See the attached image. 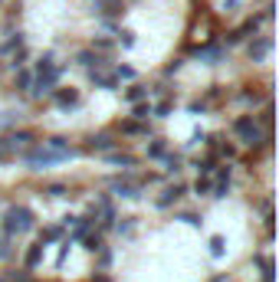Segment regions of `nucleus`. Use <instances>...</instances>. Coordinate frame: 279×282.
<instances>
[{
    "instance_id": "nucleus-1",
    "label": "nucleus",
    "mask_w": 279,
    "mask_h": 282,
    "mask_svg": "<svg viewBox=\"0 0 279 282\" xmlns=\"http://www.w3.org/2000/svg\"><path fill=\"white\" fill-rule=\"evenodd\" d=\"M4 230H7V239H13L17 233H30L33 230V213L26 207H10L4 217Z\"/></svg>"
},
{
    "instance_id": "nucleus-2",
    "label": "nucleus",
    "mask_w": 279,
    "mask_h": 282,
    "mask_svg": "<svg viewBox=\"0 0 279 282\" xmlns=\"http://www.w3.org/2000/svg\"><path fill=\"white\" fill-rule=\"evenodd\" d=\"M69 157H76V151H69V154H56V151H46V148H37L26 154V164H30L33 171H43L50 168V164H59V161H69Z\"/></svg>"
},
{
    "instance_id": "nucleus-3",
    "label": "nucleus",
    "mask_w": 279,
    "mask_h": 282,
    "mask_svg": "<svg viewBox=\"0 0 279 282\" xmlns=\"http://www.w3.org/2000/svg\"><path fill=\"white\" fill-rule=\"evenodd\" d=\"M233 132L243 138V144H260V141H266V138H263V132H260V125H256V118H253V115H240V118L233 122Z\"/></svg>"
},
{
    "instance_id": "nucleus-4",
    "label": "nucleus",
    "mask_w": 279,
    "mask_h": 282,
    "mask_svg": "<svg viewBox=\"0 0 279 282\" xmlns=\"http://www.w3.org/2000/svg\"><path fill=\"white\" fill-rule=\"evenodd\" d=\"M30 141H33L30 132H13V135H7V138H0V151H4V154H10V151L26 148Z\"/></svg>"
},
{
    "instance_id": "nucleus-5",
    "label": "nucleus",
    "mask_w": 279,
    "mask_h": 282,
    "mask_svg": "<svg viewBox=\"0 0 279 282\" xmlns=\"http://www.w3.org/2000/svg\"><path fill=\"white\" fill-rule=\"evenodd\" d=\"M59 72H62V69H56V66H53L50 72H40V75H37V82H33V86H37L33 92H37V95H46V92H53V86L59 82Z\"/></svg>"
},
{
    "instance_id": "nucleus-6",
    "label": "nucleus",
    "mask_w": 279,
    "mask_h": 282,
    "mask_svg": "<svg viewBox=\"0 0 279 282\" xmlns=\"http://www.w3.org/2000/svg\"><path fill=\"white\" fill-rule=\"evenodd\" d=\"M76 63H79V66H86L89 72H99L102 66H106V59H102L99 53H92V50H82V53H76Z\"/></svg>"
},
{
    "instance_id": "nucleus-7",
    "label": "nucleus",
    "mask_w": 279,
    "mask_h": 282,
    "mask_svg": "<svg viewBox=\"0 0 279 282\" xmlns=\"http://www.w3.org/2000/svg\"><path fill=\"white\" fill-rule=\"evenodd\" d=\"M230 174H233V168L230 164H223V168L217 171V181H214V197H227V190H230Z\"/></svg>"
},
{
    "instance_id": "nucleus-8",
    "label": "nucleus",
    "mask_w": 279,
    "mask_h": 282,
    "mask_svg": "<svg viewBox=\"0 0 279 282\" xmlns=\"http://www.w3.org/2000/svg\"><path fill=\"white\" fill-rule=\"evenodd\" d=\"M269 50H273V39H269V36H260V39H253V43H250V59H253V63H260V59L266 56Z\"/></svg>"
},
{
    "instance_id": "nucleus-9",
    "label": "nucleus",
    "mask_w": 279,
    "mask_h": 282,
    "mask_svg": "<svg viewBox=\"0 0 279 282\" xmlns=\"http://www.w3.org/2000/svg\"><path fill=\"white\" fill-rule=\"evenodd\" d=\"M184 184H171V187H164V194L158 197V207H171L174 200H178V197H184Z\"/></svg>"
},
{
    "instance_id": "nucleus-10",
    "label": "nucleus",
    "mask_w": 279,
    "mask_h": 282,
    "mask_svg": "<svg viewBox=\"0 0 279 282\" xmlns=\"http://www.w3.org/2000/svg\"><path fill=\"white\" fill-rule=\"evenodd\" d=\"M197 56H200V59H207V63H214V66H217V63H223V59H227V53H223V46H204V50H200V46H197Z\"/></svg>"
},
{
    "instance_id": "nucleus-11",
    "label": "nucleus",
    "mask_w": 279,
    "mask_h": 282,
    "mask_svg": "<svg viewBox=\"0 0 279 282\" xmlns=\"http://www.w3.org/2000/svg\"><path fill=\"white\" fill-rule=\"evenodd\" d=\"M56 105H59V108L79 105V92H76V89H59V92H56Z\"/></svg>"
},
{
    "instance_id": "nucleus-12",
    "label": "nucleus",
    "mask_w": 279,
    "mask_h": 282,
    "mask_svg": "<svg viewBox=\"0 0 279 282\" xmlns=\"http://www.w3.org/2000/svg\"><path fill=\"white\" fill-rule=\"evenodd\" d=\"M89 82H92L95 89H109V92H115V89H118L115 75H102V72H89Z\"/></svg>"
},
{
    "instance_id": "nucleus-13",
    "label": "nucleus",
    "mask_w": 279,
    "mask_h": 282,
    "mask_svg": "<svg viewBox=\"0 0 279 282\" xmlns=\"http://www.w3.org/2000/svg\"><path fill=\"white\" fill-rule=\"evenodd\" d=\"M112 144L115 141H112L109 135H92V138L86 141V151H112Z\"/></svg>"
},
{
    "instance_id": "nucleus-14",
    "label": "nucleus",
    "mask_w": 279,
    "mask_h": 282,
    "mask_svg": "<svg viewBox=\"0 0 279 282\" xmlns=\"http://www.w3.org/2000/svg\"><path fill=\"white\" fill-rule=\"evenodd\" d=\"M95 13H122V0H95Z\"/></svg>"
},
{
    "instance_id": "nucleus-15",
    "label": "nucleus",
    "mask_w": 279,
    "mask_h": 282,
    "mask_svg": "<svg viewBox=\"0 0 279 282\" xmlns=\"http://www.w3.org/2000/svg\"><path fill=\"white\" fill-rule=\"evenodd\" d=\"M40 259H43V243H37V246H30V250H26V269L40 266Z\"/></svg>"
},
{
    "instance_id": "nucleus-16",
    "label": "nucleus",
    "mask_w": 279,
    "mask_h": 282,
    "mask_svg": "<svg viewBox=\"0 0 279 282\" xmlns=\"http://www.w3.org/2000/svg\"><path fill=\"white\" fill-rule=\"evenodd\" d=\"M106 161H112V164H122V168H135L138 164V157H131V154H106Z\"/></svg>"
},
{
    "instance_id": "nucleus-17",
    "label": "nucleus",
    "mask_w": 279,
    "mask_h": 282,
    "mask_svg": "<svg viewBox=\"0 0 279 282\" xmlns=\"http://www.w3.org/2000/svg\"><path fill=\"white\" fill-rule=\"evenodd\" d=\"M23 46V33H13L10 39H7L4 46H0V56H7V53H13V50H20Z\"/></svg>"
},
{
    "instance_id": "nucleus-18",
    "label": "nucleus",
    "mask_w": 279,
    "mask_h": 282,
    "mask_svg": "<svg viewBox=\"0 0 279 282\" xmlns=\"http://www.w3.org/2000/svg\"><path fill=\"white\" fill-rule=\"evenodd\" d=\"M145 95H148V89H145V86H131V89H128V92H125V99H128V102H131V105H138V102H142V99H145Z\"/></svg>"
},
{
    "instance_id": "nucleus-19",
    "label": "nucleus",
    "mask_w": 279,
    "mask_h": 282,
    "mask_svg": "<svg viewBox=\"0 0 279 282\" xmlns=\"http://www.w3.org/2000/svg\"><path fill=\"white\" fill-rule=\"evenodd\" d=\"M53 59H56L53 50H46L43 56H40V63H37V75H40V72H50V69H53Z\"/></svg>"
},
{
    "instance_id": "nucleus-20",
    "label": "nucleus",
    "mask_w": 279,
    "mask_h": 282,
    "mask_svg": "<svg viewBox=\"0 0 279 282\" xmlns=\"http://www.w3.org/2000/svg\"><path fill=\"white\" fill-rule=\"evenodd\" d=\"M82 239H86V250L89 253H99L102 246H106V243H102V233H92V236H82Z\"/></svg>"
},
{
    "instance_id": "nucleus-21",
    "label": "nucleus",
    "mask_w": 279,
    "mask_h": 282,
    "mask_svg": "<svg viewBox=\"0 0 279 282\" xmlns=\"http://www.w3.org/2000/svg\"><path fill=\"white\" fill-rule=\"evenodd\" d=\"M118 128H122L125 135H142V132H148V128H145V125H138V122H122Z\"/></svg>"
},
{
    "instance_id": "nucleus-22",
    "label": "nucleus",
    "mask_w": 279,
    "mask_h": 282,
    "mask_svg": "<svg viewBox=\"0 0 279 282\" xmlns=\"http://www.w3.org/2000/svg\"><path fill=\"white\" fill-rule=\"evenodd\" d=\"M164 154H167L164 141H151V144H148V157H164Z\"/></svg>"
},
{
    "instance_id": "nucleus-23",
    "label": "nucleus",
    "mask_w": 279,
    "mask_h": 282,
    "mask_svg": "<svg viewBox=\"0 0 279 282\" xmlns=\"http://www.w3.org/2000/svg\"><path fill=\"white\" fill-rule=\"evenodd\" d=\"M211 256L214 259L223 256V236H211Z\"/></svg>"
},
{
    "instance_id": "nucleus-24",
    "label": "nucleus",
    "mask_w": 279,
    "mask_h": 282,
    "mask_svg": "<svg viewBox=\"0 0 279 282\" xmlns=\"http://www.w3.org/2000/svg\"><path fill=\"white\" fill-rule=\"evenodd\" d=\"M211 187H214L211 177H197V184H194V190H197V194H211Z\"/></svg>"
},
{
    "instance_id": "nucleus-25",
    "label": "nucleus",
    "mask_w": 279,
    "mask_h": 282,
    "mask_svg": "<svg viewBox=\"0 0 279 282\" xmlns=\"http://www.w3.org/2000/svg\"><path fill=\"white\" fill-rule=\"evenodd\" d=\"M109 266H112V250H109V246H102V250H99V269H109Z\"/></svg>"
},
{
    "instance_id": "nucleus-26",
    "label": "nucleus",
    "mask_w": 279,
    "mask_h": 282,
    "mask_svg": "<svg viewBox=\"0 0 279 282\" xmlns=\"http://www.w3.org/2000/svg\"><path fill=\"white\" fill-rule=\"evenodd\" d=\"M118 43H122L125 50H131V46H135V33H131V30H122V33H118Z\"/></svg>"
},
{
    "instance_id": "nucleus-27",
    "label": "nucleus",
    "mask_w": 279,
    "mask_h": 282,
    "mask_svg": "<svg viewBox=\"0 0 279 282\" xmlns=\"http://www.w3.org/2000/svg\"><path fill=\"white\" fill-rule=\"evenodd\" d=\"M131 112H135V118H148V115H151V102H138Z\"/></svg>"
},
{
    "instance_id": "nucleus-28",
    "label": "nucleus",
    "mask_w": 279,
    "mask_h": 282,
    "mask_svg": "<svg viewBox=\"0 0 279 282\" xmlns=\"http://www.w3.org/2000/svg\"><path fill=\"white\" fill-rule=\"evenodd\" d=\"M118 79H135V69L131 66H115V82Z\"/></svg>"
},
{
    "instance_id": "nucleus-29",
    "label": "nucleus",
    "mask_w": 279,
    "mask_h": 282,
    "mask_svg": "<svg viewBox=\"0 0 279 282\" xmlns=\"http://www.w3.org/2000/svg\"><path fill=\"white\" fill-rule=\"evenodd\" d=\"M30 86H33V75L20 69V72H17V89H30Z\"/></svg>"
},
{
    "instance_id": "nucleus-30",
    "label": "nucleus",
    "mask_w": 279,
    "mask_h": 282,
    "mask_svg": "<svg viewBox=\"0 0 279 282\" xmlns=\"http://www.w3.org/2000/svg\"><path fill=\"white\" fill-rule=\"evenodd\" d=\"M164 168H167V171H171V174H174V171L181 168V154H164Z\"/></svg>"
},
{
    "instance_id": "nucleus-31",
    "label": "nucleus",
    "mask_w": 279,
    "mask_h": 282,
    "mask_svg": "<svg viewBox=\"0 0 279 282\" xmlns=\"http://www.w3.org/2000/svg\"><path fill=\"white\" fill-rule=\"evenodd\" d=\"M26 56H30V53H26V50H23V46H20V50H17V56H13V59H10V66H13V69H20V66H23V63H26Z\"/></svg>"
},
{
    "instance_id": "nucleus-32",
    "label": "nucleus",
    "mask_w": 279,
    "mask_h": 282,
    "mask_svg": "<svg viewBox=\"0 0 279 282\" xmlns=\"http://www.w3.org/2000/svg\"><path fill=\"white\" fill-rule=\"evenodd\" d=\"M59 226H46V230H43V243H53V239H59Z\"/></svg>"
},
{
    "instance_id": "nucleus-33",
    "label": "nucleus",
    "mask_w": 279,
    "mask_h": 282,
    "mask_svg": "<svg viewBox=\"0 0 279 282\" xmlns=\"http://www.w3.org/2000/svg\"><path fill=\"white\" fill-rule=\"evenodd\" d=\"M178 220H184V223H187V226H200V223H204V220H200V217H197V213H181V217H178Z\"/></svg>"
},
{
    "instance_id": "nucleus-34",
    "label": "nucleus",
    "mask_w": 279,
    "mask_h": 282,
    "mask_svg": "<svg viewBox=\"0 0 279 282\" xmlns=\"http://www.w3.org/2000/svg\"><path fill=\"white\" fill-rule=\"evenodd\" d=\"M69 246H73V243L66 239V243H62V250H59V256H56V269H62V263H66V256H69Z\"/></svg>"
},
{
    "instance_id": "nucleus-35",
    "label": "nucleus",
    "mask_w": 279,
    "mask_h": 282,
    "mask_svg": "<svg viewBox=\"0 0 279 282\" xmlns=\"http://www.w3.org/2000/svg\"><path fill=\"white\" fill-rule=\"evenodd\" d=\"M197 171H200V174H211V171H214V157H204V161H197Z\"/></svg>"
},
{
    "instance_id": "nucleus-36",
    "label": "nucleus",
    "mask_w": 279,
    "mask_h": 282,
    "mask_svg": "<svg viewBox=\"0 0 279 282\" xmlns=\"http://www.w3.org/2000/svg\"><path fill=\"white\" fill-rule=\"evenodd\" d=\"M95 50H99V53H109L112 50V39H95V43H92V53Z\"/></svg>"
},
{
    "instance_id": "nucleus-37",
    "label": "nucleus",
    "mask_w": 279,
    "mask_h": 282,
    "mask_svg": "<svg viewBox=\"0 0 279 282\" xmlns=\"http://www.w3.org/2000/svg\"><path fill=\"white\" fill-rule=\"evenodd\" d=\"M135 230V217H125V223H118V233H131Z\"/></svg>"
},
{
    "instance_id": "nucleus-38",
    "label": "nucleus",
    "mask_w": 279,
    "mask_h": 282,
    "mask_svg": "<svg viewBox=\"0 0 279 282\" xmlns=\"http://www.w3.org/2000/svg\"><path fill=\"white\" fill-rule=\"evenodd\" d=\"M46 194H50V197H62V194H66V187H62V184H50Z\"/></svg>"
},
{
    "instance_id": "nucleus-39",
    "label": "nucleus",
    "mask_w": 279,
    "mask_h": 282,
    "mask_svg": "<svg viewBox=\"0 0 279 282\" xmlns=\"http://www.w3.org/2000/svg\"><path fill=\"white\" fill-rule=\"evenodd\" d=\"M167 115V112H171V102H161V105H158V108H151V115Z\"/></svg>"
},
{
    "instance_id": "nucleus-40",
    "label": "nucleus",
    "mask_w": 279,
    "mask_h": 282,
    "mask_svg": "<svg viewBox=\"0 0 279 282\" xmlns=\"http://www.w3.org/2000/svg\"><path fill=\"white\" fill-rule=\"evenodd\" d=\"M13 282H33L30 272H13Z\"/></svg>"
},
{
    "instance_id": "nucleus-41",
    "label": "nucleus",
    "mask_w": 279,
    "mask_h": 282,
    "mask_svg": "<svg viewBox=\"0 0 279 282\" xmlns=\"http://www.w3.org/2000/svg\"><path fill=\"white\" fill-rule=\"evenodd\" d=\"M220 154H227V157H233V154H236V148H233V144H223V148H220Z\"/></svg>"
},
{
    "instance_id": "nucleus-42",
    "label": "nucleus",
    "mask_w": 279,
    "mask_h": 282,
    "mask_svg": "<svg viewBox=\"0 0 279 282\" xmlns=\"http://www.w3.org/2000/svg\"><path fill=\"white\" fill-rule=\"evenodd\" d=\"M243 102H260V92H243Z\"/></svg>"
},
{
    "instance_id": "nucleus-43",
    "label": "nucleus",
    "mask_w": 279,
    "mask_h": 282,
    "mask_svg": "<svg viewBox=\"0 0 279 282\" xmlns=\"http://www.w3.org/2000/svg\"><path fill=\"white\" fill-rule=\"evenodd\" d=\"M0 161H7V154H4V151H0Z\"/></svg>"
},
{
    "instance_id": "nucleus-44",
    "label": "nucleus",
    "mask_w": 279,
    "mask_h": 282,
    "mask_svg": "<svg viewBox=\"0 0 279 282\" xmlns=\"http://www.w3.org/2000/svg\"><path fill=\"white\" fill-rule=\"evenodd\" d=\"M0 282H4V279H0Z\"/></svg>"
}]
</instances>
